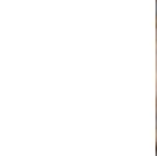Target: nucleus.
<instances>
[{
  "instance_id": "obj_1",
  "label": "nucleus",
  "mask_w": 157,
  "mask_h": 156,
  "mask_svg": "<svg viewBox=\"0 0 157 156\" xmlns=\"http://www.w3.org/2000/svg\"><path fill=\"white\" fill-rule=\"evenodd\" d=\"M155 156H157V151H155Z\"/></svg>"
}]
</instances>
